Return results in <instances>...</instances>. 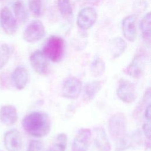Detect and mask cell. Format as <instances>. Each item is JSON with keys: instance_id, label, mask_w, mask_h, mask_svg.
<instances>
[{"instance_id": "6da1fadb", "label": "cell", "mask_w": 151, "mask_h": 151, "mask_svg": "<svg viewBox=\"0 0 151 151\" xmlns=\"http://www.w3.org/2000/svg\"><path fill=\"white\" fill-rule=\"evenodd\" d=\"M22 125L25 132L35 137H43L50 133L51 122L48 115L40 111H33L23 119Z\"/></svg>"}, {"instance_id": "7a4b0ae2", "label": "cell", "mask_w": 151, "mask_h": 151, "mask_svg": "<svg viewBox=\"0 0 151 151\" xmlns=\"http://www.w3.org/2000/svg\"><path fill=\"white\" fill-rule=\"evenodd\" d=\"M65 42L58 36L52 35L48 38L43 48V53L54 63L60 62L64 54Z\"/></svg>"}, {"instance_id": "3957f363", "label": "cell", "mask_w": 151, "mask_h": 151, "mask_svg": "<svg viewBox=\"0 0 151 151\" xmlns=\"http://www.w3.org/2000/svg\"><path fill=\"white\" fill-rule=\"evenodd\" d=\"M108 129L111 138L119 142L126 134L127 120L124 114L117 113L109 119Z\"/></svg>"}, {"instance_id": "277c9868", "label": "cell", "mask_w": 151, "mask_h": 151, "mask_svg": "<svg viewBox=\"0 0 151 151\" xmlns=\"http://www.w3.org/2000/svg\"><path fill=\"white\" fill-rule=\"evenodd\" d=\"M147 60V54L143 50L139 51L126 68V73L133 78H139L144 71Z\"/></svg>"}, {"instance_id": "5b68a950", "label": "cell", "mask_w": 151, "mask_h": 151, "mask_svg": "<svg viewBox=\"0 0 151 151\" xmlns=\"http://www.w3.org/2000/svg\"><path fill=\"white\" fill-rule=\"evenodd\" d=\"M45 34V27L40 20L32 21L23 32L24 40L28 42H34L42 39Z\"/></svg>"}, {"instance_id": "8992f818", "label": "cell", "mask_w": 151, "mask_h": 151, "mask_svg": "<svg viewBox=\"0 0 151 151\" xmlns=\"http://www.w3.org/2000/svg\"><path fill=\"white\" fill-rule=\"evenodd\" d=\"M97 18L96 11L91 6H86L82 8L78 13L77 17V24L83 29H87L92 27Z\"/></svg>"}, {"instance_id": "52a82bcc", "label": "cell", "mask_w": 151, "mask_h": 151, "mask_svg": "<svg viewBox=\"0 0 151 151\" xmlns=\"http://www.w3.org/2000/svg\"><path fill=\"white\" fill-rule=\"evenodd\" d=\"M29 62L32 68L38 74L47 75L50 71L49 63L47 57L42 51L37 50L29 57Z\"/></svg>"}, {"instance_id": "ba28073f", "label": "cell", "mask_w": 151, "mask_h": 151, "mask_svg": "<svg viewBox=\"0 0 151 151\" xmlns=\"http://www.w3.org/2000/svg\"><path fill=\"white\" fill-rule=\"evenodd\" d=\"M116 93L119 99L126 103L133 102L137 97L134 86L132 82L126 79L120 80Z\"/></svg>"}, {"instance_id": "9c48e42d", "label": "cell", "mask_w": 151, "mask_h": 151, "mask_svg": "<svg viewBox=\"0 0 151 151\" xmlns=\"http://www.w3.org/2000/svg\"><path fill=\"white\" fill-rule=\"evenodd\" d=\"M0 25L4 31L8 35H12L17 30V19L7 7H4L0 11Z\"/></svg>"}, {"instance_id": "30bf717a", "label": "cell", "mask_w": 151, "mask_h": 151, "mask_svg": "<svg viewBox=\"0 0 151 151\" xmlns=\"http://www.w3.org/2000/svg\"><path fill=\"white\" fill-rule=\"evenodd\" d=\"M82 83L76 77L68 78L64 82L62 88V95L69 99H77L81 91Z\"/></svg>"}, {"instance_id": "8fae6325", "label": "cell", "mask_w": 151, "mask_h": 151, "mask_svg": "<svg viewBox=\"0 0 151 151\" xmlns=\"http://www.w3.org/2000/svg\"><path fill=\"white\" fill-rule=\"evenodd\" d=\"M4 143L8 151L22 150V139L21 133L17 129H11L5 133Z\"/></svg>"}, {"instance_id": "7c38bea8", "label": "cell", "mask_w": 151, "mask_h": 151, "mask_svg": "<svg viewBox=\"0 0 151 151\" xmlns=\"http://www.w3.org/2000/svg\"><path fill=\"white\" fill-rule=\"evenodd\" d=\"M91 137V132L89 129H80L74 138L72 151H87Z\"/></svg>"}, {"instance_id": "4fadbf2b", "label": "cell", "mask_w": 151, "mask_h": 151, "mask_svg": "<svg viewBox=\"0 0 151 151\" xmlns=\"http://www.w3.org/2000/svg\"><path fill=\"white\" fill-rule=\"evenodd\" d=\"M136 21L137 16L136 15L127 16L122 21V28L123 35L126 40L130 42H133L136 39Z\"/></svg>"}, {"instance_id": "5bb4252c", "label": "cell", "mask_w": 151, "mask_h": 151, "mask_svg": "<svg viewBox=\"0 0 151 151\" xmlns=\"http://www.w3.org/2000/svg\"><path fill=\"white\" fill-rule=\"evenodd\" d=\"M12 81L16 88L24 89L28 83L29 75L27 70L22 66H18L12 74Z\"/></svg>"}, {"instance_id": "9a60e30c", "label": "cell", "mask_w": 151, "mask_h": 151, "mask_svg": "<svg viewBox=\"0 0 151 151\" xmlns=\"http://www.w3.org/2000/svg\"><path fill=\"white\" fill-rule=\"evenodd\" d=\"M94 143L100 151H110L111 144L104 129L101 127L94 129Z\"/></svg>"}, {"instance_id": "2e32d148", "label": "cell", "mask_w": 151, "mask_h": 151, "mask_svg": "<svg viewBox=\"0 0 151 151\" xmlns=\"http://www.w3.org/2000/svg\"><path fill=\"white\" fill-rule=\"evenodd\" d=\"M18 120V114L15 106L10 104L5 105L0 109V120L6 125L14 124Z\"/></svg>"}, {"instance_id": "e0dca14e", "label": "cell", "mask_w": 151, "mask_h": 151, "mask_svg": "<svg viewBox=\"0 0 151 151\" xmlns=\"http://www.w3.org/2000/svg\"><path fill=\"white\" fill-rule=\"evenodd\" d=\"M140 29L143 41L148 47L150 44V28H151V14L147 13L143 16L140 22Z\"/></svg>"}, {"instance_id": "ac0fdd59", "label": "cell", "mask_w": 151, "mask_h": 151, "mask_svg": "<svg viewBox=\"0 0 151 151\" xmlns=\"http://www.w3.org/2000/svg\"><path fill=\"white\" fill-rule=\"evenodd\" d=\"M127 47L126 41L121 37H114L109 41L110 53L114 58L120 57Z\"/></svg>"}, {"instance_id": "d6986e66", "label": "cell", "mask_w": 151, "mask_h": 151, "mask_svg": "<svg viewBox=\"0 0 151 151\" xmlns=\"http://www.w3.org/2000/svg\"><path fill=\"white\" fill-rule=\"evenodd\" d=\"M102 88V84L99 81H92L87 83L84 87L86 97L88 100H93Z\"/></svg>"}, {"instance_id": "ffe728a7", "label": "cell", "mask_w": 151, "mask_h": 151, "mask_svg": "<svg viewBox=\"0 0 151 151\" xmlns=\"http://www.w3.org/2000/svg\"><path fill=\"white\" fill-rule=\"evenodd\" d=\"M13 10L15 18L17 20L21 23H24L27 21L28 19V14L23 3L21 1L18 0L14 3Z\"/></svg>"}, {"instance_id": "44dd1931", "label": "cell", "mask_w": 151, "mask_h": 151, "mask_svg": "<svg viewBox=\"0 0 151 151\" xmlns=\"http://www.w3.org/2000/svg\"><path fill=\"white\" fill-rule=\"evenodd\" d=\"M106 69L105 63L99 57H96L93 61L90 66L91 74L94 77H99L102 76Z\"/></svg>"}, {"instance_id": "7402d4cb", "label": "cell", "mask_w": 151, "mask_h": 151, "mask_svg": "<svg viewBox=\"0 0 151 151\" xmlns=\"http://www.w3.org/2000/svg\"><path fill=\"white\" fill-rule=\"evenodd\" d=\"M11 54L9 46L6 44L0 45V70L2 69L8 62Z\"/></svg>"}, {"instance_id": "603a6c76", "label": "cell", "mask_w": 151, "mask_h": 151, "mask_svg": "<svg viewBox=\"0 0 151 151\" xmlns=\"http://www.w3.org/2000/svg\"><path fill=\"white\" fill-rule=\"evenodd\" d=\"M57 6L60 13L65 16L73 14V8L70 0H57Z\"/></svg>"}, {"instance_id": "cb8c5ba5", "label": "cell", "mask_w": 151, "mask_h": 151, "mask_svg": "<svg viewBox=\"0 0 151 151\" xmlns=\"http://www.w3.org/2000/svg\"><path fill=\"white\" fill-rule=\"evenodd\" d=\"M67 136L64 133L58 134L54 143V148L57 151H65L67 147Z\"/></svg>"}, {"instance_id": "d4e9b609", "label": "cell", "mask_w": 151, "mask_h": 151, "mask_svg": "<svg viewBox=\"0 0 151 151\" xmlns=\"http://www.w3.org/2000/svg\"><path fill=\"white\" fill-rule=\"evenodd\" d=\"M28 6L31 12L37 17L41 15L42 12V0H28Z\"/></svg>"}, {"instance_id": "484cf974", "label": "cell", "mask_w": 151, "mask_h": 151, "mask_svg": "<svg viewBox=\"0 0 151 151\" xmlns=\"http://www.w3.org/2000/svg\"><path fill=\"white\" fill-rule=\"evenodd\" d=\"M27 151H44L43 143L40 140H32L29 142Z\"/></svg>"}, {"instance_id": "4316f807", "label": "cell", "mask_w": 151, "mask_h": 151, "mask_svg": "<svg viewBox=\"0 0 151 151\" xmlns=\"http://www.w3.org/2000/svg\"><path fill=\"white\" fill-rule=\"evenodd\" d=\"M143 132L146 138L149 140L150 139V122L143 124Z\"/></svg>"}, {"instance_id": "83f0119b", "label": "cell", "mask_w": 151, "mask_h": 151, "mask_svg": "<svg viewBox=\"0 0 151 151\" xmlns=\"http://www.w3.org/2000/svg\"><path fill=\"white\" fill-rule=\"evenodd\" d=\"M136 4H134V6H136V11H141L142 10H145L146 8H147V2L144 0H140L136 2Z\"/></svg>"}, {"instance_id": "f1b7e54d", "label": "cell", "mask_w": 151, "mask_h": 151, "mask_svg": "<svg viewBox=\"0 0 151 151\" xmlns=\"http://www.w3.org/2000/svg\"><path fill=\"white\" fill-rule=\"evenodd\" d=\"M150 104L149 103L147 105L145 111V117L148 122H150Z\"/></svg>"}, {"instance_id": "f546056e", "label": "cell", "mask_w": 151, "mask_h": 151, "mask_svg": "<svg viewBox=\"0 0 151 151\" xmlns=\"http://www.w3.org/2000/svg\"><path fill=\"white\" fill-rule=\"evenodd\" d=\"M79 1H80L81 2H83L85 4H90V5H96L98 4L101 0H79Z\"/></svg>"}, {"instance_id": "4dcf8cb0", "label": "cell", "mask_w": 151, "mask_h": 151, "mask_svg": "<svg viewBox=\"0 0 151 151\" xmlns=\"http://www.w3.org/2000/svg\"><path fill=\"white\" fill-rule=\"evenodd\" d=\"M48 151H57L56 149H55L54 148H53V149H49Z\"/></svg>"}, {"instance_id": "1f68e13d", "label": "cell", "mask_w": 151, "mask_h": 151, "mask_svg": "<svg viewBox=\"0 0 151 151\" xmlns=\"http://www.w3.org/2000/svg\"><path fill=\"white\" fill-rule=\"evenodd\" d=\"M0 151H1V150H0Z\"/></svg>"}]
</instances>
